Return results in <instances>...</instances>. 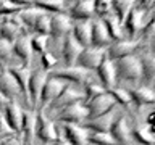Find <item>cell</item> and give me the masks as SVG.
<instances>
[{
    "label": "cell",
    "mask_w": 155,
    "mask_h": 145,
    "mask_svg": "<svg viewBox=\"0 0 155 145\" xmlns=\"http://www.w3.org/2000/svg\"><path fill=\"white\" fill-rule=\"evenodd\" d=\"M115 71H116V81H126V82H133L137 84L140 82V61L137 55H129L124 58L115 61Z\"/></svg>",
    "instance_id": "cell-2"
},
{
    "label": "cell",
    "mask_w": 155,
    "mask_h": 145,
    "mask_svg": "<svg viewBox=\"0 0 155 145\" xmlns=\"http://www.w3.org/2000/svg\"><path fill=\"white\" fill-rule=\"evenodd\" d=\"M13 52L23 66L31 68L32 63V47H31V34H21L13 44Z\"/></svg>",
    "instance_id": "cell-15"
},
{
    "label": "cell",
    "mask_w": 155,
    "mask_h": 145,
    "mask_svg": "<svg viewBox=\"0 0 155 145\" xmlns=\"http://www.w3.org/2000/svg\"><path fill=\"white\" fill-rule=\"evenodd\" d=\"M12 135H15V132L12 130V127L7 124V121L3 119V116L0 114V140H3V139H7V137H12Z\"/></svg>",
    "instance_id": "cell-37"
},
{
    "label": "cell",
    "mask_w": 155,
    "mask_h": 145,
    "mask_svg": "<svg viewBox=\"0 0 155 145\" xmlns=\"http://www.w3.org/2000/svg\"><path fill=\"white\" fill-rule=\"evenodd\" d=\"M92 31H91V47H97V48H108L113 40H111L108 31H107L105 23L99 18L92 19Z\"/></svg>",
    "instance_id": "cell-13"
},
{
    "label": "cell",
    "mask_w": 155,
    "mask_h": 145,
    "mask_svg": "<svg viewBox=\"0 0 155 145\" xmlns=\"http://www.w3.org/2000/svg\"><path fill=\"white\" fill-rule=\"evenodd\" d=\"M78 102H84V92H82V87L74 85V84H68L66 82V85H65V89L61 90V94L42 111H44V114H45L48 119H53V116H57L61 110H65L66 106H70L73 103H78Z\"/></svg>",
    "instance_id": "cell-1"
},
{
    "label": "cell",
    "mask_w": 155,
    "mask_h": 145,
    "mask_svg": "<svg viewBox=\"0 0 155 145\" xmlns=\"http://www.w3.org/2000/svg\"><path fill=\"white\" fill-rule=\"evenodd\" d=\"M107 56V50L105 48H97V47H86L81 52L79 58H78L76 66L84 68L86 71H95L99 65L104 61V58Z\"/></svg>",
    "instance_id": "cell-8"
},
{
    "label": "cell",
    "mask_w": 155,
    "mask_h": 145,
    "mask_svg": "<svg viewBox=\"0 0 155 145\" xmlns=\"http://www.w3.org/2000/svg\"><path fill=\"white\" fill-rule=\"evenodd\" d=\"M131 100L136 106H145V105H152L155 102V92L152 87L149 85H139L136 89L129 90Z\"/></svg>",
    "instance_id": "cell-24"
},
{
    "label": "cell",
    "mask_w": 155,
    "mask_h": 145,
    "mask_svg": "<svg viewBox=\"0 0 155 145\" xmlns=\"http://www.w3.org/2000/svg\"><path fill=\"white\" fill-rule=\"evenodd\" d=\"M87 145H116V143L108 132L87 130Z\"/></svg>",
    "instance_id": "cell-30"
},
{
    "label": "cell",
    "mask_w": 155,
    "mask_h": 145,
    "mask_svg": "<svg viewBox=\"0 0 155 145\" xmlns=\"http://www.w3.org/2000/svg\"><path fill=\"white\" fill-rule=\"evenodd\" d=\"M107 92H108V94L113 97V100L116 102V103H120V105H123V106H128V105L133 103L129 90H128V89H124V87L115 85V87H111V89H108Z\"/></svg>",
    "instance_id": "cell-32"
},
{
    "label": "cell",
    "mask_w": 155,
    "mask_h": 145,
    "mask_svg": "<svg viewBox=\"0 0 155 145\" xmlns=\"http://www.w3.org/2000/svg\"><path fill=\"white\" fill-rule=\"evenodd\" d=\"M134 3H136L134 0H115V2H111V11H113V14L118 18V21L121 24L128 18V14L133 10Z\"/></svg>",
    "instance_id": "cell-29"
},
{
    "label": "cell",
    "mask_w": 155,
    "mask_h": 145,
    "mask_svg": "<svg viewBox=\"0 0 155 145\" xmlns=\"http://www.w3.org/2000/svg\"><path fill=\"white\" fill-rule=\"evenodd\" d=\"M82 50H84V47H82L81 44L71 36V32L68 34V36L63 37L60 53H61V60H63V65H65V68L76 66L78 58H79V55H81Z\"/></svg>",
    "instance_id": "cell-7"
},
{
    "label": "cell",
    "mask_w": 155,
    "mask_h": 145,
    "mask_svg": "<svg viewBox=\"0 0 155 145\" xmlns=\"http://www.w3.org/2000/svg\"><path fill=\"white\" fill-rule=\"evenodd\" d=\"M0 145H23L21 143V137L19 135H12V137H7L3 140H0Z\"/></svg>",
    "instance_id": "cell-38"
},
{
    "label": "cell",
    "mask_w": 155,
    "mask_h": 145,
    "mask_svg": "<svg viewBox=\"0 0 155 145\" xmlns=\"http://www.w3.org/2000/svg\"><path fill=\"white\" fill-rule=\"evenodd\" d=\"M92 19L86 21H73L71 36L81 44L82 47H91V31H92Z\"/></svg>",
    "instance_id": "cell-23"
},
{
    "label": "cell",
    "mask_w": 155,
    "mask_h": 145,
    "mask_svg": "<svg viewBox=\"0 0 155 145\" xmlns=\"http://www.w3.org/2000/svg\"><path fill=\"white\" fill-rule=\"evenodd\" d=\"M52 145H70V143H68L66 140H65V137H63V135L60 134V137H58V140H57L55 143H52Z\"/></svg>",
    "instance_id": "cell-40"
},
{
    "label": "cell",
    "mask_w": 155,
    "mask_h": 145,
    "mask_svg": "<svg viewBox=\"0 0 155 145\" xmlns=\"http://www.w3.org/2000/svg\"><path fill=\"white\" fill-rule=\"evenodd\" d=\"M116 105V102L113 100V97H111L108 92H105V94H102L99 97H95V98L89 100L86 103L87 106V113H89V116H87V121L91 119H95L99 118V116L108 113V111L113 110V106Z\"/></svg>",
    "instance_id": "cell-9"
},
{
    "label": "cell",
    "mask_w": 155,
    "mask_h": 145,
    "mask_svg": "<svg viewBox=\"0 0 155 145\" xmlns=\"http://www.w3.org/2000/svg\"><path fill=\"white\" fill-rule=\"evenodd\" d=\"M50 16L52 14H42L41 18L36 21L32 27V32L31 34H41V36H50Z\"/></svg>",
    "instance_id": "cell-34"
},
{
    "label": "cell",
    "mask_w": 155,
    "mask_h": 145,
    "mask_svg": "<svg viewBox=\"0 0 155 145\" xmlns=\"http://www.w3.org/2000/svg\"><path fill=\"white\" fill-rule=\"evenodd\" d=\"M41 63H42V69L47 71V72H50L52 69H55V66L58 63V58H57L55 53H52L50 50H47V52H44L41 55Z\"/></svg>",
    "instance_id": "cell-36"
},
{
    "label": "cell",
    "mask_w": 155,
    "mask_h": 145,
    "mask_svg": "<svg viewBox=\"0 0 155 145\" xmlns=\"http://www.w3.org/2000/svg\"><path fill=\"white\" fill-rule=\"evenodd\" d=\"M48 77V72L44 71L42 68L37 69H31V77H29V84H28V95H29V102H31L32 111H37L39 103H41V94L44 89Z\"/></svg>",
    "instance_id": "cell-5"
},
{
    "label": "cell",
    "mask_w": 155,
    "mask_h": 145,
    "mask_svg": "<svg viewBox=\"0 0 155 145\" xmlns=\"http://www.w3.org/2000/svg\"><path fill=\"white\" fill-rule=\"evenodd\" d=\"M82 92H84V103H87L89 100L95 98L102 94H105V89L102 87L100 82H95V81H87L84 85H82Z\"/></svg>",
    "instance_id": "cell-31"
},
{
    "label": "cell",
    "mask_w": 155,
    "mask_h": 145,
    "mask_svg": "<svg viewBox=\"0 0 155 145\" xmlns=\"http://www.w3.org/2000/svg\"><path fill=\"white\" fill-rule=\"evenodd\" d=\"M2 71H3V65L0 63V72H2Z\"/></svg>",
    "instance_id": "cell-41"
},
{
    "label": "cell",
    "mask_w": 155,
    "mask_h": 145,
    "mask_svg": "<svg viewBox=\"0 0 155 145\" xmlns=\"http://www.w3.org/2000/svg\"><path fill=\"white\" fill-rule=\"evenodd\" d=\"M115 121H116V114H115V110H111V111L99 116L95 119L86 121L82 124V127L87 130H94V132H108L110 134V129H111Z\"/></svg>",
    "instance_id": "cell-22"
},
{
    "label": "cell",
    "mask_w": 155,
    "mask_h": 145,
    "mask_svg": "<svg viewBox=\"0 0 155 145\" xmlns=\"http://www.w3.org/2000/svg\"><path fill=\"white\" fill-rule=\"evenodd\" d=\"M60 137V130L57 127V123L48 119L44 114L42 110L36 111V139H39L44 145L55 143Z\"/></svg>",
    "instance_id": "cell-3"
},
{
    "label": "cell",
    "mask_w": 155,
    "mask_h": 145,
    "mask_svg": "<svg viewBox=\"0 0 155 145\" xmlns=\"http://www.w3.org/2000/svg\"><path fill=\"white\" fill-rule=\"evenodd\" d=\"M8 103H10V100L2 94V92H0V114H2L3 111H5V108H7V105H8Z\"/></svg>",
    "instance_id": "cell-39"
},
{
    "label": "cell",
    "mask_w": 155,
    "mask_h": 145,
    "mask_svg": "<svg viewBox=\"0 0 155 145\" xmlns=\"http://www.w3.org/2000/svg\"><path fill=\"white\" fill-rule=\"evenodd\" d=\"M94 2L95 0H78L73 2L71 7H68L66 14L73 21H86V19H94Z\"/></svg>",
    "instance_id": "cell-14"
},
{
    "label": "cell",
    "mask_w": 155,
    "mask_h": 145,
    "mask_svg": "<svg viewBox=\"0 0 155 145\" xmlns=\"http://www.w3.org/2000/svg\"><path fill=\"white\" fill-rule=\"evenodd\" d=\"M139 48V40L137 39H124V40L113 42L107 48V58H110L111 61H116L120 58L136 55Z\"/></svg>",
    "instance_id": "cell-11"
},
{
    "label": "cell",
    "mask_w": 155,
    "mask_h": 145,
    "mask_svg": "<svg viewBox=\"0 0 155 145\" xmlns=\"http://www.w3.org/2000/svg\"><path fill=\"white\" fill-rule=\"evenodd\" d=\"M110 135L113 137L116 145H128L131 140V127L128 124V118L126 116H120L116 118L110 129Z\"/></svg>",
    "instance_id": "cell-21"
},
{
    "label": "cell",
    "mask_w": 155,
    "mask_h": 145,
    "mask_svg": "<svg viewBox=\"0 0 155 145\" xmlns=\"http://www.w3.org/2000/svg\"><path fill=\"white\" fill-rule=\"evenodd\" d=\"M0 92H2L10 102L16 100L18 97H23L21 89H19L16 79H15L12 72L8 69H5V68H3V71L0 72Z\"/></svg>",
    "instance_id": "cell-18"
},
{
    "label": "cell",
    "mask_w": 155,
    "mask_h": 145,
    "mask_svg": "<svg viewBox=\"0 0 155 145\" xmlns=\"http://www.w3.org/2000/svg\"><path fill=\"white\" fill-rule=\"evenodd\" d=\"M19 137H21L23 145H34V140H36V111L24 110Z\"/></svg>",
    "instance_id": "cell-16"
},
{
    "label": "cell",
    "mask_w": 155,
    "mask_h": 145,
    "mask_svg": "<svg viewBox=\"0 0 155 145\" xmlns=\"http://www.w3.org/2000/svg\"><path fill=\"white\" fill-rule=\"evenodd\" d=\"M32 5L44 10L48 14H58L68 11V2H65V0H37V2H32Z\"/></svg>",
    "instance_id": "cell-26"
},
{
    "label": "cell",
    "mask_w": 155,
    "mask_h": 145,
    "mask_svg": "<svg viewBox=\"0 0 155 145\" xmlns=\"http://www.w3.org/2000/svg\"><path fill=\"white\" fill-rule=\"evenodd\" d=\"M70 145H87V129L78 124H61V132Z\"/></svg>",
    "instance_id": "cell-20"
},
{
    "label": "cell",
    "mask_w": 155,
    "mask_h": 145,
    "mask_svg": "<svg viewBox=\"0 0 155 145\" xmlns=\"http://www.w3.org/2000/svg\"><path fill=\"white\" fill-rule=\"evenodd\" d=\"M0 21H2V19H0Z\"/></svg>",
    "instance_id": "cell-42"
},
{
    "label": "cell",
    "mask_w": 155,
    "mask_h": 145,
    "mask_svg": "<svg viewBox=\"0 0 155 145\" xmlns=\"http://www.w3.org/2000/svg\"><path fill=\"white\" fill-rule=\"evenodd\" d=\"M87 106L84 102H78L70 106H66L65 110H61L57 116H53V123H60V124H78L82 126L87 121Z\"/></svg>",
    "instance_id": "cell-4"
},
{
    "label": "cell",
    "mask_w": 155,
    "mask_h": 145,
    "mask_svg": "<svg viewBox=\"0 0 155 145\" xmlns=\"http://www.w3.org/2000/svg\"><path fill=\"white\" fill-rule=\"evenodd\" d=\"M97 76H99L100 79V84L104 87L105 90L111 89V87H115L116 84V71H115V61H111L110 58H104V61L99 65L97 68Z\"/></svg>",
    "instance_id": "cell-19"
},
{
    "label": "cell",
    "mask_w": 155,
    "mask_h": 145,
    "mask_svg": "<svg viewBox=\"0 0 155 145\" xmlns=\"http://www.w3.org/2000/svg\"><path fill=\"white\" fill-rule=\"evenodd\" d=\"M23 113H24V108L18 103L16 100L10 102L7 105V108L2 113L3 119L7 121V124L12 127V130L15 134L19 135V129H21V123H23Z\"/></svg>",
    "instance_id": "cell-17"
},
{
    "label": "cell",
    "mask_w": 155,
    "mask_h": 145,
    "mask_svg": "<svg viewBox=\"0 0 155 145\" xmlns=\"http://www.w3.org/2000/svg\"><path fill=\"white\" fill-rule=\"evenodd\" d=\"M42 14H45V11L41 10V8H37V7H34V5H31V7H28V8H23L21 11L18 13V16H19V19H21L26 34L32 32L34 24H36V21L42 16Z\"/></svg>",
    "instance_id": "cell-25"
},
{
    "label": "cell",
    "mask_w": 155,
    "mask_h": 145,
    "mask_svg": "<svg viewBox=\"0 0 155 145\" xmlns=\"http://www.w3.org/2000/svg\"><path fill=\"white\" fill-rule=\"evenodd\" d=\"M94 13H95V18L99 19H104L107 18L108 14H111V2L110 0H95L94 2Z\"/></svg>",
    "instance_id": "cell-35"
},
{
    "label": "cell",
    "mask_w": 155,
    "mask_h": 145,
    "mask_svg": "<svg viewBox=\"0 0 155 145\" xmlns=\"http://www.w3.org/2000/svg\"><path fill=\"white\" fill-rule=\"evenodd\" d=\"M65 85H66L65 81L48 74L45 84H44V89H42V94H41V103H39L37 110H45L47 106L61 94V90L65 89Z\"/></svg>",
    "instance_id": "cell-10"
},
{
    "label": "cell",
    "mask_w": 155,
    "mask_h": 145,
    "mask_svg": "<svg viewBox=\"0 0 155 145\" xmlns=\"http://www.w3.org/2000/svg\"><path fill=\"white\" fill-rule=\"evenodd\" d=\"M53 77H58V79L68 82V84H74L82 87L87 81H91V72L86 71L84 68L79 66H71V68H58V69H52L48 72Z\"/></svg>",
    "instance_id": "cell-6"
},
{
    "label": "cell",
    "mask_w": 155,
    "mask_h": 145,
    "mask_svg": "<svg viewBox=\"0 0 155 145\" xmlns=\"http://www.w3.org/2000/svg\"><path fill=\"white\" fill-rule=\"evenodd\" d=\"M73 19L66 13H58L50 16V39L63 40V37L71 32Z\"/></svg>",
    "instance_id": "cell-12"
},
{
    "label": "cell",
    "mask_w": 155,
    "mask_h": 145,
    "mask_svg": "<svg viewBox=\"0 0 155 145\" xmlns=\"http://www.w3.org/2000/svg\"><path fill=\"white\" fill-rule=\"evenodd\" d=\"M102 21L105 23L107 31H108V34H110V37H111V40H113V42L124 40V39H126L124 31H123V24H121V23L118 21V18H116L113 13L108 14L107 18H104Z\"/></svg>",
    "instance_id": "cell-27"
},
{
    "label": "cell",
    "mask_w": 155,
    "mask_h": 145,
    "mask_svg": "<svg viewBox=\"0 0 155 145\" xmlns=\"http://www.w3.org/2000/svg\"><path fill=\"white\" fill-rule=\"evenodd\" d=\"M48 42H50V36H41V34H31V47L32 52L42 55L44 52L48 50Z\"/></svg>",
    "instance_id": "cell-33"
},
{
    "label": "cell",
    "mask_w": 155,
    "mask_h": 145,
    "mask_svg": "<svg viewBox=\"0 0 155 145\" xmlns=\"http://www.w3.org/2000/svg\"><path fill=\"white\" fill-rule=\"evenodd\" d=\"M131 137H134L140 145H153V140H155L153 126H147V124L136 126L134 130H131Z\"/></svg>",
    "instance_id": "cell-28"
}]
</instances>
